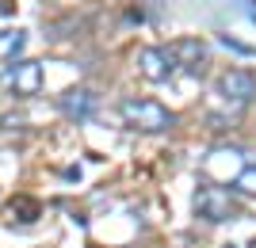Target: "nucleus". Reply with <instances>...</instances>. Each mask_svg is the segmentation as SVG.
Returning a JSON list of instances; mask_svg holds the SVG:
<instances>
[{
  "label": "nucleus",
  "instance_id": "f257e3e1",
  "mask_svg": "<svg viewBox=\"0 0 256 248\" xmlns=\"http://www.w3.org/2000/svg\"><path fill=\"white\" fill-rule=\"evenodd\" d=\"M118 115L126 119V126L146 130V134H160V130L176 126V115H172L164 103H157V99H142V96H126L122 103H118Z\"/></svg>",
  "mask_w": 256,
  "mask_h": 248
},
{
  "label": "nucleus",
  "instance_id": "f03ea898",
  "mask_svg": "<svg viewBox=\"0 0 256 248\" xmlns=\"http://www.w3.org/2000/svg\"><path fill=\"white\" fill-rule=\"evenodd\" d=\"M192 210H195V218H203V222H210V226L234 222V218L241 214L234 191H226V187H218V184H203L199 187L195 199H192Z\"/></svg>",
  "mask_w": 256,
  "mask_h": 248
},
{
  "label": "nucleus",
  "instance_id": "7ed1b4c3",
  "mask_svg": "<svg viewBox=\"0 0 256 248\" xmlns=\"http://www.w3.org/2000/svg\"><path fill=\"white\" fill-rule=\"evenodd\" d=\"M214 92H218V99L230 103V107H248L256 99V76L248 73V69H226V73L214 80Z\"/></svg>",
  "mask_w": 256,
  "mask_h": 248
},
{
  "label": "nucleus",
  "instance_id": "20e7f679",
  "mask_svg": "<svg viewBox=\"0 0 256 248\" xmlns=\"http://www.w3.org/2000/svg\"><path fill=\"white\" fill-rule=\"evenodd\" d=\"M172 57V65L176 69H184V73L192 76H203L206 73V61H210V46L203 42V38H176L172 46H164Z\"/></svg>",
  "mask_w": 256,
  "mask_h": 248
},
{
  "label": "nucleus",
  "instance_id": "39448f33",
  "mask_svg": "<svg viewBox=\"0 0 256 248\" xmlns=\"http://www.w3.org/2000/svg\"><path fill=\"white\" fill-rule=\"evenodd\" d=\"M138 69L146 80H153V84H164V80H172V73H176V65H172L168 50L164 46H146L138 54Z\"/></svg>",
  "mask_w": 256,
  "mask_h": 248
},
{
  "label": "nucleus",
  "instance_id": "423d86ee",
  "mask_svg": "<svg viewBox=\"0 0 256 248\" xmlns=\"http://www.w3.org/2000/svg\"><path fill=\"white\" fill-rule=\"evenodd\" d=\"M96 92L92 88H69V92H62V99H58V107L69 115V119H92L96 115Z\"/></svg>",
  "mask_w": 256,
  "mask_h": 248
},
{
  "label": "nucleus",
  "instance_id": "0eeeda50",
  "mask_svg": "<svg viewBox=\"0 0 256 248\" xmlns=\"http://www.w3.org/2000/svg\"><path fill=\"white\" fill-rule=\"evenodd\" d=\"M8 80H12V88H16V96H34V92L42 88V65L38 61H20L8 73Z\"/></svg>",
  "mask_w": 256,
  "mask_h": 248
},
{
  "label": "nucleus",
  "instance_id": "6e6552de",
  "mask_svg": "<svg viewBox=\"0 0 256 248\" xmlns=\"http://www.w3.org/2000/svg\"><path fill=\"white\" fill-rule=\"evenodd\" d=\"M234 191L256 195V161H245V168H241V172H237V180H234Z\"/></svg>",
  "mask_w": 256,
  "mask_h": 248
},
{
  "label": "nucleus",
  "instance_id": "1a4fd4ad",
  "mask_svg": "<svg viewBox=\"0 0 256 248\" xmlns=\"http://www.w3.org/2000/svg\"><path fill=\"white\" fill-rule=\"evenodd\" d=\"M218 42H222L226 50H234V54H245V57H252V54H256L252 46H245V42H237V38H230V34H222V38H218Z\"/></svg>",
  "mask_w": 256,
  "mask_h": 248
}]
</instances>
